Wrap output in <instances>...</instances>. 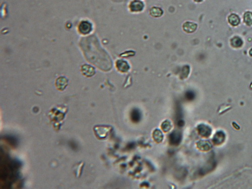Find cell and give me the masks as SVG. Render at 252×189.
I'll return each mask as SVG.
<instances>
[{"instance_id":"cell-13","label":"cell","mask_w":252,"mask_h":189,"mask_svg":"<svg viewBox=\"0 0 252 189\" xmlns=\"http://www.w3.org/2000/svg\"><path fill=\"white\" fill-rule=\"evenodd\" d=\"M171 123L168 121H165L164 122V123H162L161 128H162V130L164 132H167L169 131L171 129Z\"/></svg>"},{"instance_id":"cell-9","label":"cell","mask_w":252,"mask_h":189,"mask_svg":"<svg viewBox=\"0 0 252 189\" xmlns=\"http://www.w3.org/2000/svg\"><path fill=\"white\" fill-rule=\"evenodd\" d=\"M150 14L154 17H159L162 16L163 11L159 8L153 7L150 10Z\"/></svg>"},{"instance_id":"cell-1","label":"cell","mask_w":252,"mask_h":189,"mask_svg":"<svg viewBox=\"0 0 252 189\" xmlns=\"http://www.w3.org/2000/svg\"><path fill=\"white\" fill-rule=\"evenodd\" d=\"M78 29L81 34L86 35L91 31L92 24L88 21H83L80 23Z\"/></svg>"},{"instance_id":"cell-6","label":"cell","mask_w":252,"mask_h":189,"mask_svg":"<svg viewBox=\"0 0 252 189\" xmlns=\"http://www.w3.org/2000/svg\"><path fill=\"white\" fill-rule=\"evenodd\" d=\"M131 118L132 121L134 123H138L140 121L141 118V114L140 111L138 109H133L131 114Z\"/></svg>"},{"instance_id":"cell-10","label":"cell","mask_w":252,"mask_h":189,"mask_svg":"<svg viewBox=\"0 0 252 189\" xmlns=\"http://www.w3.org/2000/svg\"><path fill=\"white\" fill-rule=\"evenodd\" d=\"M153 137H154V140L157 142H161L164 138V136H163L162 132L158 129H156L154 131Z\"/></svg>"},{"instance_id":"cell-15","label":"cell","mask_w":252,"mask_h":189,"mask_svg":"<svg viewBox=\"0 0 252 189\" xmlns=\"http://www.w3.org/2000/svg\"><path fill=\"white\" fill-rule=\"evenodd\" d=\"M195 1L197 2H200L203 1V0H194Z\"/></svg>"},{"instance_id":"cell-2","label":"cell","mask_w":252,"mask_h":189,"mask_svg":"<svg viewBox=\"0 0 252 189\" xmlns=\"http://www.w3.org/2000/svg\"><path fill=\"white\" fill-rule=\"evenodd\" d=\"M181 136L179 132L174 131L170 135V141L171 144L177 145L181 140Z\"/></svg>"},{"instance_id":"cell-4","label":"cell","mask_w":252,"mask_h":189,"mask_svg":"<svg viewBox=\"0 0 252 189\" xmlns=\"http://www.w3.org/2000/svg\"><path fill=\"white\" fill-rule=\"evenodd\" d=\"M116 68L121 72H126L128 71L130 66L126 61L123 60H118L116 63Z\"/></svg>"},{"instance_id":"cell-5","label":"cell","mask_w":252,"mask_h":189,"mask_svg":"<svg viewBox=\"0 0 252 189\" xmlns=\"http://www.w3.org/2000/svg\"><path fill=\"white\" fill-rule=\"evenodd\" d=\"M197 25L193 22H186L183 24V29L187 33H194L196 31Z\"/></svg>"},{"instance_id":"cell-8","label":"cell","mask_w":252,"mask_h":189,"mask_svg":"<svg viewBox=\"0 0 252 189\" xmlns=\"http://www.w3.org/2000/svg\"><path fill=\"white\" fill-rule=\"evenodd\" d=\"M229 22L233 26H236L240 23V19L237 15L233 14L229 17Z\"/></svg>"},{"instance_id":"cell-7","label":"cell","mask_w":252,"mask_h":189,"mask_svg":"<svg viewBox=\"0 0 252 189\" xmlns=\"http://www.w3.org/2000/svg\"><path fill=\"white\" fill-rule=\"evenodd\" d=\"M68 81L67 79L65 77H60L57 80L56 85L57 87L60 90H64L67 85Z\"/></svg>"},{"instance_id":"cell-3","label":"cell","mask_w":252,"mask_h":189,"mask_svg":"<svg viewBox=\"0 0 252 189\" xmlns=\"http://www.w3.org/2000/svg\"><path fill=\"white\" fill-rule=\"evenodd\" d=\"M130 8L132 12H140L144 8V4L142 2L134 1L131 3Z\"/></svg>"},{"instance_id":"cell-12","label":"cell","mask_w":252,"mask_h":189,"mask_svg":"<svg viewBox=\"0 0 252 189\" xmlns=\"http://www.w3.org/2000/svg\"><path fill=\"white\" fill-rule=\"evenodd\" d=\"M243 20L247 25L250 26L252 25V13L247 12L243 16Z\"/></svg>"},{"instance_id":"cell-11","label":"cell","mask_w":252,"mask_h":189,"mask_svg":"<svg viewBox=\"0 0 252 189\" xmlns=\"http://www.w3.org/2000/svg\"><path fill=\"white\" fill-rule=\"evenodd\" d=\"M243 41L239 37H234L231 40V44L233 47H240L243 45Z\"/></svg>"},{"instance_id":"cell-14","label":"cell","mask_w":252,"mask_h":189,"mask_svg":"<svg viewBox=\"0 0 252 189\" xmlns=\"http://www.w3.org/2000/svg\"><path fill=\"white\" fill-rule=\"evenodd\" d=\"M184 121H182V120H179V121H178V126H180V127H181V126H184Z\"/></svg>"}]
</instances>
